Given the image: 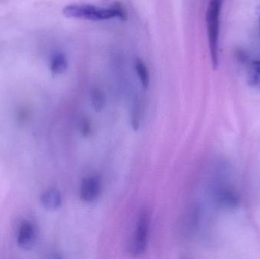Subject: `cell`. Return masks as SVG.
Here are the masks:
<instances>
[{
	"label": "cell",
	"instance_id": "1",
	"mask_svg": "<svg viewBox=\"0 0 260 259\" xmlns=\"http://www.w3.org/2000/svg\"><path fill=\"white\" fill-rule=\"evenodd\" d=\"M62 14L69 18L90 20V21H105L111 18L125 19L126 13L120 4L110 8H101L85 3H76L65 6Z\"/></svg>",
	"mask_w": 260,
	"mask_h": 259
},
{
	"label": "cell",
	"instance_id": "2",
	"mask_svg": "<svg viewBox=\"0 0 260 259\" xmlns=\"http://www.w3.org/2000/svg\"><path fill=\"white\" fill-rule=\"evenodd\" d=\"M223 0H209L206 12L208 38L211 61L214 69L218 66V38H219L220 15Z\"/></svg>",
	"mask_w": 260,
	"mask_h": 259
},
{
	"label": "cell",
	"instance_id": "3",
	"mask_svg": "<svg viewBox=\"0 0 260 259\" xmlns=\"http://www.w3.org/2000/svg\"><path fill=\"white\" fill-rule=\"evenodd\" d=\"M149 225V215L146 211H143L139 216L133 240V250L136 254L139 255L144 253L146 250Z\"/></svg>",
	"mask_w": 260,
	"mask_h": 259
},
{
	"label": "cell",
	"instance_id": "4",
	"mask_svg": "<svg viewBox=\"0 0 260 259\" xmlns=\"http://www.w3.org/2000/svg\"><path fill=\"white\" fill-rule=\"evenodd\" d=\"M102 190L100 176H91L85 178L81 183L80 198L86 202H92L98 199Z\"/></svg>",
	"mask_w": 260,
	"mask_h": 259
},
{
	"label": "cell",
	"instance_id": "5",
	"mask_svg": "<svg viewBox=\"0 0 260 259\" xmlns=\"http://www.w3.org/2000/svg\"><path fill=\"white\" fill-rule=\"evenodd\" d=\"M36 228L28 221H24L18 230V245L24 250H29L35 246L36 243Z\"/></svg>",
	"mask_w": 260,
	"mask_h": 259
},
{
	"label": "cell",
	"instance_id": "6",
	"mask_svg": "<svg viewBox=\"0 0 260 259\" xmlns=\"http://www.w3.org/2000/svg\"><path fill=\"white\" fill-rule=\"evenodd\" d=\"M217 200L218 205L226 209L236 208L239 204L238 194L229 188H222L218 192Z\"/></svg>",
	"mask_w": 260,
	"mask_h": 259
},
{
	"label": "cell",
	"instance_id": "7",
	"mask_svg": "<svg viewBox=\"0 0 260 259\" xmlns=\"http://www.w3.org/2000/svg\"><path fill=\"white\" fill-rule=\"evenodd\" d=\"M41 202L46 209L49 211L57 210L62 205L60 193L56 189H50L43 194Z\"/></svg>",
	"mask_w": 260,
	"mask_h": 259
},
{
	"label": "cell",
	"instance_id": "8",
	"mask_svg": "<svg viewBox=\"0 0 260 259\" xmlns=\"http://www.w3.org/2000/svg\"><path fill=\"white\" fill-rule=\"evenodd\" d=\"M68 63L65 55L61 53H56L53 55L50 62V69L55 76L62 74L67 70Z\"/></svg>",
	"mask_w": 260,
	"mask_h": 259
},
{
	"label": "cell",
	"instance_id": "9",
	"mask_svg": "<svg viewBox=\"0 0 260 259\" xmlns=\"http://www.w3.org/2000/svg\"><path fill=\"white\" fill-rule=\"evenodd\" d=\"M247 81L249 85L260 90V60L254 61L250 64Z\"/></svg>",
	"mask_w": 260,
	"mask_h": 259
},
{
	"label": "cell",
	"instance_id": "10",
	"mask_svg": "<svg viewBox=\"0 0 260 259\" xmlns=\"http://www.w3.org/2000/svg\"><path fill=\"white\" fill-rule=\"evenodd\" d=\"M136 71H137L138 76L140 79L141 83L145 89L148 88L149 85V72L146 65L144 63L143 61L141 59H136L135 63Z\"/></svg>",
	"mask_w": 260,
	"mask_h": 259
},
{
	"label": "cell",
	"instance_id": "11",
	"mask_svg": "<svg viewBox=\"0 0 260 259\" xmlns=\"http://www.w3.org/2000/svg\"><path fill=\"white\" fill-rule=\"evenodd\" d=\"M91 103L94 109L97 112L102 111L105 106V97L102 91L98 88H94L91 91Z\"/></svg>",
	"mask_w": 260,
	"mask_h": 259
},
{
	"label": "cell",
	"instance_id": "12",
	"mask_svg": "<svg viewBox=\"0 0 260 259\" xmlns=\"http://www.w3.org/2000/svg\"><path fill=\"white\" fill-rule=\"evenodd\" d=\"M141 116H142V111H141L140 104L139 103H135L133 106V114H132V126L135 131H137L140 126Z\"/></svg>",
	"mask_w": 260,
	"mask_h": 259
},
{
	"label": "cell",
	"instance_id": "13",
	"mask_svg": "<svg viewBox=\"0 0 260 259\" xmlns=\"http://www.w3.org/2000/svg\"><path fill=\"white\" fill-rule=\"evenodd\" d=\"M81 132L85 137H88L91 133V126L90 122L86 118L82 119L79 123Z\"/></svg>",
	"mask_w": 260,
	"mask_h": 259
},
{
	"label": "cell",
	"instance_id": "14",
	"mask_svg": "<svg viewBox=\"0 0 260 259\" xmlns=\"http://www.w3.org/2000/svg\"><path fill=\"white\" fill-rule=\"evenodd\" d=\"M237 56H238V59L241 61V62H247V59H248V56L244 53L242 50H238L237 52Z\"/></svg>",
	"mask_w": 260,
	"mask_h": 259
},
{
	"label": "cell",
	"instance_id": "15",
	"mask_svg": "<svg viewBox=\"0 0 260 259\" xmlns=\"http://www.w3.org/2000/svg\"><path fill=\"white\" fill-rule=\"evenodd\" d=\"M259 31H260V17H259Z\"/></svg>",
	"mask_w": 260,
	"mask_h": 259
}]
</instances>
